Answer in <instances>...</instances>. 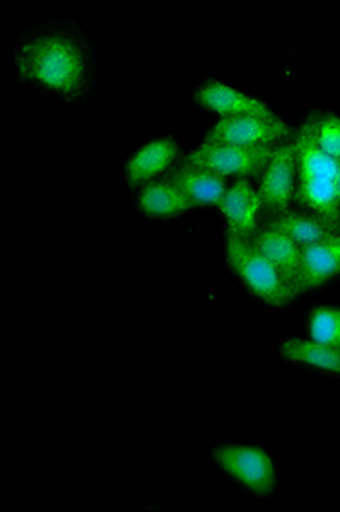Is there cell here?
Masks as SVG:
<instances>
[{"label":"cell","mask_w":340,"mask_h":512,"mask_svg":"<svg viewBox=\"0 0 340 512\" xmlns=\"http://www.w3.org/2000/svg\"><path fill=\"white\" fill-rule=\"evenodd\" d=\"M180 156V144L171 137L149 140L130 156L125 166V176L132 187L146 185L165 173Z\"/></svg>","instance_id":"obj_9"},{"label":"cell","mask_w":340,"mask_h":512,"mask_svg":"<svg viewBox=\"0 0 340 512\" xmlns=\"http://www.w3.org/2000/svg\"><path fill=\"white\" fill-rule=\"evenodd\" d=\"M166 178L180 188L192 205H217L228 190L224 176L185 161Z\"/></svg>","instance_id":"obj_13"},{"label":"cell","mask_w":340,"mask_h":512,"mask_svg":"<svg viewBox=\"0 0 340 512\" xmlns=\"http://www.w3.org/2000/svg\"><path fill=\"white\" fill-rule=\"evenodd\" d=\"M337 198H339V205H340V169H339V176H337Z\"/></svg>","instance_id":"obj_19"},{"label":"cell","mask_w":340,"mask_h":512,"mask_svg":"<svg viewBox=\"0 0 340 512\" xmlns=\"http://www.w3.org/2000/svg\"><path fill=\"white\" fill-rule=\"evenodd\" d=\"M197 99L207 110L216 111L223 117L229 115H262L272 117L274 113L269 105L252 94L243 93L240 89L229 86L226 82L211 79L197 89Z\"/></svg>","instance_id":"obj_10"},{"label":"cell","mask_w":340,"mask_h":512,"mask_svg":"<svg viewBox=\"0 0 340 512\" xmlns=\"http://www.w3.org/2000/svg\"><path fill=\"white\" fill-rule=\"evenodd\" d=\"M214 460L229 478L241 483L253 494L269 495L276 490V465L264 449L228 444L216 449Z\"/></svg>","instance_id":"obj_4"},{"label":"cell","mask_w":340,"mask_h":512,"mask_svg":"<svg viewBox=\"0 0 340 512\" xmlns=\"http://www.w3.org/2000/svg\"><path fill=\"white\" fill-rule=\"evenodd\" d=\"M269 224L277 227L282 233L288 234L299 248L317 245V243H322L325 239L332 238L334 234L339 233L332 229L327 222L322 221L320 217L313 216V214H301L294 210L282 212L279 216L274 217Z\"/></svg>","instance_id":"obj_15"},{"label":"cell","mask_w":340,"mask_h":512,"mask_svg":"<svg viewBox=\"0 0 340 512\" xmlns=\"http://www.w3.org/2000/svg\"><path fill=\"white\" fill-rule=\"evenodd\" d=\"M24 81L62 98L84 93L93 74V62L86 43L71 31H36L21 43L14 60Z\"/></svg>","instance_id":"obj_1"},{"label":"cell","mask_w":340,"mask_h":512,"mask_svg":"<svg viewBox=\"0 0 340 512\" xmlns=\"http://www.w3.org/2000/svg\"><path fill=\"white\" fill-rule=\"evenodd\" d=\"M296 161H298V200L320 217L332 229L340 233V205L337 198V176L340 161L317 146L311 135L310 125L305 122L296 137Z\"/></svg>","instance_id":"obj_2"},{"label":"cell","mask_w":340,"mask_h":512,"mask_svg":"<svg viewBox=\"0 0 340 512\" xmlns=\"http://www.w3.org/2000/svg\"><path fill=\"white\" fill-rule=\"evenodd\" d=\"M137 200L142 212L156 219L180 216L185 210L194 207L192 202L180 192V188H176L168 178L149 181L146 185H142Z\"/></svg>","instance_id":"obj_14"},{"label":"cell","mask_w":340,"mask_h":512,"mask_svg":"<svg viewBox=\"0 0 340 512\" xmlns=\"http://www.w3.org/2000/svg\"><path fill=\"white\" fill-rule=\"evenodd\" d=\"M311 135L317 146L330 158L340 161V117L332 113H318L308 118Z\"/></svg>","instance_id":"obj_18"},{"label":"cell","mask_w":340,"mask_h":512,"mask_svg":"<svg viewBox=\"0 0 340 512\" xmlns=\"http://www.w3.org/2000/svg\"><path fill=\"white\" fill-rule=\"evenodd\" d=\"M262 255L279 270L282 279L298 294L299 267H301V248L288 234L282 233L272 224L257 231L250 241Z\"/></svg>","instance_id":"obj_11"},{"label":"cell","mask_w":340,"mask_h":512,"mask_svg":"<svg viewBox=\"0 0 340 512\" xmlns=\"http://www.w3.org/2000/svg\"><path fill=\"white\" fill-rule=\"evenodd\" d=\"M308 332L311 340L340 350V308L320 306L310 316Z\"/></svg>","instance_id":"obj_17"},{"label":"cell","mask_w":340,"mask_h":512,"mask_svg":"<svg viewBox=\"0 0 340 512\" xmlns=\"http://www.w3.org/2000/svg\"><path fill=\"white\" fill-rule=\"evenodd\" d=\"M217 207L226 219L229 234L252 241L257 234L258 217L264 207L257 190L245 178H238L231 183Z\"/></svg>","instance_id":"obj_8"},{"label":"cell","mask_w":340,"mask_h":512,"mask_svg":"<svg viewBox=\"0 0 340 512\" xmlns=\"http://www.w3.org/2000/svg\"><path fill=\"white\" fill-rule=\"evenodd\" d=\"M340 272V233L325 239L317 245L301 248V267H299V292L320 287Z\"/></svg>","instance_id":"obj_12"},{"label":"cell","mask_w":340,"mask_h":512,"mask_svg":"<svg viewBox=\"0 0 340 512\" xmlns=\"http://www.w3.org/2000/svg\"><path fill=\"white\" fill-rule=\"evenodd\" d=\"M276 147V146H274ZM274 147H238L228 144H207L202 142L185 163L194 164L199 168L209 169L221 176L250 178L264 171Z\"/></svg>","instance_id":"obj_6"},{"label":"cell","mask_w":340,"mask_h":512,"mask_svg":"<svg viewBox=\"0 0 340 512\" xmlns=\"http://www.w3.org/2000/svg\"><path fill=\"white\" fill-rule=\"evenodd\" d=\"M289 128L276 115H229L211 128L204 142L238 147H274L288 139Z\"/></svg>","instance_id":"obj_5"},{"label":"cell","mask_w":340,"mask_h":512,"mask_svg":"<svg viewBox=\"0 0 340 512\" xmlns=\"http://www.w3.org/2000/svg\"><path fill=\"white\" fill-rule=\"evenodd\" d=\"M226 255L231 268L265 303L282 306L298 296L288 282L282 279L279 270L247 239L228 233Z\"/></svg>","instance_id":"obj_3"},{"label":"cell","mask_w":340,"mask_h":512,"mask_svg":"<svg viewBox=\"0 0 340 512\" xmlns=\"http://www.w3.org/2000/svg\"><path fill=\"white\" fill-rule=\"evenodd\" d=\"M298 175L296 144L294 139L282 140L274 147L269 161L265 164L264 175L258 195L262 198V207L269 216H279L289 209L293 202L294 181Z\"/></svg>","instance_id":"obj_7"},{"label":"cell","mask_w":340,"mask_h":512,"mask_svg":"<svg viewBox=\"0 0 340 512\" xmlns=\"http://www.w3.org/2000/svg\"><path fill=\"white\" fill-rule=\"evenodd\" d=\"M281 354L289 361L340 374V350L318 344L315 340H286L281 344Z\"/></svg>","instance_id":"obj_16"}]
</instances>
